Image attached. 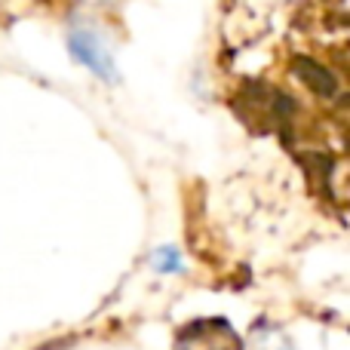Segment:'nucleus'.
Masks as SVG:
<instances>
[{"mask_svg": "<svg viewBox=\"0 0 350 350\" xmlns=\"http://www.w3.org/2000/svg\"><path fill=\"white\" fill-rule=\"evenodd\" d=\"M151 261H154V267H157L160 273H178L181 267H185L181 265V252L175 246H160L157 252H154Z\"/></svg>", "mask_w": 350, "mask_h": 350, "instance_id": "nucleus-3", "label": "nucleus"}, {"mask_svg": "<svg viewBox=\"0 0 350 350\" xmlns=\"http://www.w3.org/2000/svg\"><path fill=\"white\" fill-rule=\"evenodd\" d=\"M68 49H71V55L80 62V65H86L96 77L102 80H117V71H114V59H111V53L105 49L102 37L96 34V31L90 28H77L68 34Z\"/></svg>", "mask_w": 350, "mask_h": 350, "instance_id": "nucleus-1", "label": "nucleus"}, {"mask_svg": "<svg viewBox=\"0 0 350 350\" xmlns=\"http://www.w3.org/2000/svg\"><path fill=\"white\" fill-rule=\"evenodd\" d=\"M298 77H304L310 86H314L320 96H332L335 92V80L329 77V71L326 68H320V65H314V62H308V59H301L298 62Z\"/></svg>", "mask_w": 350, "mask_h": 350, "instance_id": "nucleus-2", "label": "nucleus"}]
</instances>
